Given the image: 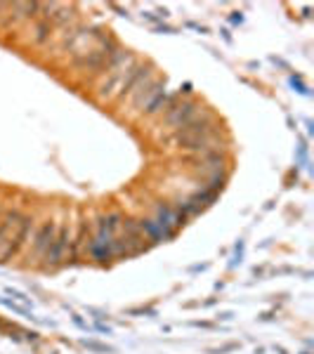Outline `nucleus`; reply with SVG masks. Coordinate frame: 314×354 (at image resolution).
Instances as JSON below:
<instances>
[{
    "mask_svg": "<svg viewBox=\"0 0 314 354\" xmlns=\"http://www.w3.org/2000/svg\"><path fill=\"white\" fill-rule=\"evenodd\" d=\"M55 236H57V227L53 222H45L41 230L36 232V239H33V255H36V258H45V253L50 250Z\"/></svg>",
    "mask_w": 314,
    "mask_h": 354,
    "instance_id": "nucleus-8",
    "label": "nucleus"
},
{
    "mask_svg": "<svg viewBox=\"0 0 314 354\" xmlns=\"http://www.w3.org/2000/svg\"><path fill=\"white\" fill-rule=\"evenodd\" d=\"M28 230H31V218L19 213H12V222H10L8 232H5L3 241H0V262H8L12 255L19 253V248L24 245Z\"/></svg>",
    "mask_w": 314,
    "mask_h": 354,
    "instance_id": "nucleus-3",
    "label": "nucleus"
},
{
    "mask_svg": "<svg viewBox=\"0 0 314 354\" xmlns=\"http://www.w3.org/2000/svg\"><path fill=\"white\" fill-rule=\"evenodd\" d=\"M0 305H5V307H10V310H15V312H19V314H24V317H28V312L24 310V307H19V305H15V302H10V300H5V298H0Z\"/></svg>",
    "mask_w": 314,
    "mask_h": 354,
    "instance_id": "nucleus-9",
    "label": "nucleus"
},
{
    "mask_svg": "<svg viewBox=\"0 0 314 354\" xmlns=\"http://www.w3.org/2000/svg\"><path fill=\"white\" fill-rule=\"evenodd\" d=\"M210 137H213L210 121H190L178 128L175 142H178V147H185L190 151H205L210 147Z\"/></svg>",
    "mask_w": 314,
    "mask_h": 354,
    "instance_id": "nucleus-4",
    "label": "nucleus"
},
{
    "mask_svg": "<svg viewBox=\"0 0 314 354\" xmlns=\"http://www.w3.org/2000/svg\"><path fill=\"white\" fill-rule=\"evenodd\" d=\"M107 68H109V71H107L109 73V78L100 85V93H97L100 100H109V97H113L116 93H121L123 85L130 81V76H133V71L137 66H135V59L130 55L116 53Z\"/></svg>",
    "mask_w": 314,
    "mask_h": 354,
    "instance_id": "nucleus-1",
    "label": "nucleus"
},
{
    "mask_svg": "<svg viewBox=\"0 0 314 354\" xmlns=\"http://www.w3.org/2000/svg\"><path fill=\"white\" fill-rule=\"evenodd\" d=\"M194 116H196V104H194V102H175L173 100L168 106H165V123H168L170 128H182V125L194 121Z\"/></svg>",
    "mask_w": 314,
    "mask_h": 354,
    "instance_id": "nucleus-5",
    "label": "nucleus"
},
{
    "mask_svg": "<svg viewBox=\"0 0 314 354\" xmlns=\"http://www.w3.org/2000/svg\"><path fill=\"white\" fill-rule=\"evenodd\" d=\"M68 241H71V236H68V230H59L55 236L53 245H50V250L45 253V265H59V262H64V253L68 248Z\"/></svg>",
    "mask_w": 314,
    "mask_h": 354,
    "instance_id": "nucleus-7",
    "label": "nucleus"
},
{
    "mask_svg": "<svg viewBox=\"0 0 314 354\" xmlns=\"http://www.w3.org/2000/svg\"><path fill=\"white\" fill-rule=\"evenodd\" d=\"M121 234H116L111 241V255H116V258H128V255H137L142 253V250L147 248V234L142 232V227H137L135 222H128L123 220Z\"/></svg>",
    "mask_w": 314,
    "mask_h": 354,
    "instance_id": "nucleus-2",
    "label": "nucleus"
},
{
    "mask_svg": "<svg viewBox=\"0 0 314 354\" xmlns=\"http://www.w3.org/2000/svg\"><path fill=\"white\" fill-rule=\"evenodd\" d=\"M215 198H218V194L215 192H210V189H203L201 192H196V194H192L190 198H187V201H182L180 205H178V210L182 215H185L187 220L192 218V215H196V213H201V210L205 208V205H210L215 201Z\"/></svg>",
    "mask_w": 314,
    "mask_h": 354,
    "instance_id": "nucleus-6",
    "label": "nucleus"
}]
</instances>
